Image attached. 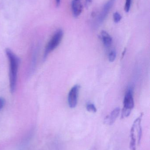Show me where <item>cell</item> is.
I'll list each match as a JSON object with an SVG mask.
<instances>
[{"label": "cell", "instance_id": "cell-1", "mask_svg": "<svg viewBox=\"0 0 150 150\" xmlns=\"http://www.w3.org/2000/svg\"><path fill=\"white\" fill-rule=\"evenodd\" d=\"M10 62V81L11 92H15L16 85L17 72L20 60L19 58L9 48L5 50Z\"/></svg>", "mask_w": 150, "mask_h": 150}, {"label": "cell", "instance_id": "cell-2", "mask_svg": "<svg viewBox=\"0 0 150 150\" xmlns=\"http://www.w3.org/2000/svg\"><path fill=\"white\" fill-rule=\"evenodd\" d=\"M124 107L121 112V118H126L130 114L134 106L132 88H129L125 94L124 99Z\"/></svg>", "mask_w": 150, "mask_h": 150}, {"label": "cell", "instance_id": "cell-3", "mask_svg": "<svg viewBox=\"0 0 150 150\" xmlns=\"http://www.w3.org/2000/svg\"><path fill=\"white\" fill-rule=\"evenodd\" d=\"M63 36V31L61 29L57 30L55 32L46 46L44 58H46L50 52L55 50L59 45L62 40Z\"/></svg>", "mask_w": 150, "mask_h": 150}, {"label": "cell", "instance_id": "cell-4", "mask_svg": "<svg viewBox=\"0 0 150 150\" xmlns=\"http://www.w3.org/2000/svg\"><path fill=\"white\" fill-rule=\"evenodd\" d=\"M80 86L75 85L70 89L68 95V103L70 108H74L78 103V96Z\"/></svg>", "mask_w": 150, "mask_h": 150}, {"label": "cell", "instance_id": "cell-5", "mask_svg": "<svg viewBox=\"0 0 150 150\" xmlns=\"http://www.w3.org/2000/svg\"><path fill=\"white\" fill-rule=\"evenodd\" d=\"M115 1L116 0H109L104 5L98 18V23L101 24L105 20L106 18L107 17L110 9L112 8Z\"/></svg>", "mask_w": 150, "mask_h": 150}, {"label": "cell", "instance_id": "cell-6", "mask_svg": "<svg viewBox=\"0 0 150 150\" xmlns=\"http://www.w3.org/2000/svg\"><path fill=\"white\" fill-rule=\"evenodd\" d=\"M72 10L74 16L78 17L80 16L83 10L82 0H72Z\"/></svg>", "mask_w": 150, "mask_h": 150}, {"label": "cell", "instance_id": "cell-7", "mask_svg": "<svg viewBox=\"0 0 150 150\" xmlns=\"http://www.w3.org/2000/svg\"><path fill=\"white\" fill-rule=\"evenodd\" d=\"M120 112V109L119 108H117L115 109L109 115H107L105 118L104 123L108 125H111L113 124L118 118Z\"/></svg>", "mask_w": 150, "mask_h": 150}, {"label": "cell", "instance_id": "cell-8", "mask_svg": "<svg viewBox=\"0 0 150 150\" xmlns=\"http://www.w3.org/2000/svg\"><path fill=\"white\" fill-rule=\"evenodd\" d=\"M143 113L141 114L139 117L137 118L134 121L133 125L134 126L135 129L136 130L137 133V137H138V145L140 143L141 139L142 137V128L141 126V122L142 120V117H143Z\"/></svg>", "mask_w": 150, "mask_h": 150}, {"label": "cell", "instance_id": "cell-9", "mask_svg": "<svg viewBox=\"0 0 150 150\" xmlns=\"http://www.w3.org/2000/svg\"><path fill=\"white\" fill-rule=\"evenodd\" d=\"M101 37L103 43L106 47H109L112 43V39L111 36L105 31H102L101 33Z\"/></svg>", "mask_w": 150, "mask_h": 150}, {"label": "cell", "instance_id": "cell-10", "mask_svg": "<svg viewBox=\"0 0 150 150\" xmlns=\"http://www.w3.org/2000/svg\"><path fill=\"white\" fill-rule=\"evenodd\" d=\"M135 129L134 125L132 126L130 130V147L131 150H136V138Z\"/></svg>", "mask_w": 150, "mask_h": 150}, {"label": "cell", "instance_id": "cell-11", "mask_svg": "<svg viewBox=\"0 0 150 150\" xmlns=\"http://www.w3.org/2000/svg\"><path fill=\"white\" fill-rule=\"evenodd\" d=\"M86 109L88 111L93 112V113H95L97 111V109L94 105L92 103L87 104V105H86Z\"/></svg>", "mask_w": 150, "mask_h": 150}, {"label": "cell", "instance_id": "cell-12", "mask_svg": "<svg viewBox=\"0 0 150 150\" xmlns=\"http://www.w3.org/2000/svg\"><path fill=\"white\" fill-rule=\"evenodd\" d=\"M116 57V52L115 50H112L109 54V61L110 62H113Z\"/></svg>", "mask_w": 150, "mask_h": 150}, {"label": "cell", "instance_id": "cell-13", "mask_svg": "<svg viewBox=\"0 0 150 150\" xmlns=\"http://www.w3.org/2000/svg\"><path fill=\"white\" fill-rule=\"evenodd\" d=\"M122 17L121 15L118 12H115L113 14V18L114 21L115 23H118L121 20Z\"/></svg>", "mask_w": 150, "mask_h": 150}, {"label": "cell", "instance_id": "cell-14", "mask_svg": "<svg viewBox=\"0 0 150 150\" xmlns=\"http://www.w3.org/2000/svg\"><path fill=\"white\" fill-rule=\"evenodd\" d=\"M132 0H126L124 10L126 12H129L130 9L131 5Z\"/></svg>", "mask_w": 150, "mask_h": 150}, {"label": "cell", "instance_id": "cell-15", "mask_svg": "<svg viewBox=\"0 0 150 150\" xmlns=\"http://www.w3.org/2000/svg\"><path fill=\"white\" fill-rule=\"evenodd\" d=\"M5 104V99L2 98H0V110L2 109V108L4 107Z\"/></svg>", "mask_w": 150, "mask_h": 150}, {"label": "cell", "instance_id": "cell-16", "mask_svg": "<svg viewBox=\"0 0 150 150\" xmlns=\"http://www.w3.org/2000/svg\"><path fill=\"white\" fill-rule=\"evenodd\" d=\"M92 1L93 0H85V2H86V4L87 5H89L92 3Z\"/></svg>", "mask_w": 150, "mask_h": 150}, {"label": "cell", "instance_id": "cell-17", "mask_svg": "<svg viewBox=\"0 0 150 150\" xmlns=\"http://www.w3.org/2000/svg\"><path fill=\"white\" fill-rule=\"evenodd\" d=\"M56 4H57V6H59L60 4V1L61 0H56Z\"/></svg>", "mask_w": 150, "mask_h": 150}, {"label": "cell", "instance_id": "cell-18", "mask_svg": "<svg viewBox=\"0 0 150 150\" xmlns=\"http://www.w3.org/2000/svg\"><path fill=\"white\" fill-rule=\"evenodd\" d=\"M125 52H126V48L125 49L124 51L123 52L122 54V56H121V59L123 58V57H124L125 54Z\"/></svg>", "mask_w": 150, "mask_h": 150}]
</instances>
